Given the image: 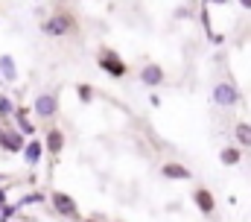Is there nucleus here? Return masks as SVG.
<instances>
[{
  "label": "nucleus",
  "mask_w": 251,
  "mask_h": 222,
  "mask_svg": "<svg viewBox=\"0 0 251 222\" xmlns=\"http://www.w3.org/2000/svg\"><path fill=\"white\" fill-rule=\"evenodd\" d=\"M173 15H176V21H190V18H193V9H187V6H178Z\"/></svg>",
  "instance_id": "20"
},
{
  "label": "nucleus",
  "mask_w": 251,
  "mask_h": 222,
  "mask_svg": "<svg viewBox=\"0 0 251 222\" xmlns=\"http://www.w3.org/2000/svg\"><path fill=\"white\" fill-rule=\"evenodd\" d=\"M158 172L167 181H193V169L187 164H181V161H164Z\"/></svg>",
  "instance_id": "10"
},
{
  "label": "nucleus",
  "mask_w": 251,
  "mask_h": 222,
  "mask_svg": "<svg viewBox=\"0 0 251 222\" xmlns=\"http://www.w3.org/2000/svg\"><path fill=\"white\" fill-rule=\"evenodd\" d=\"M111 222H123V220H111Z\"/></svg>",
  "instance_id": "26"
},
{
  "label": "nucleus",
  "mask_w": 251,
  "mask_h": 222,
  "mask_svg": "<svg viewBox=\"0 0 251 222\" xmlns=\"http://www.w3.org/2000/svg\"><path fill=\"white\" fill-rule=\"evenodd\" d=\"M240 6H243V9H249V12H251V0H240Z\"/></svg>",
  "instance_id": "22"
},
{
  "label": "nucleus",
  "mask_w": 251,
  "mask_h": 222,
  "mask_svg": "<svg viewBox=\"0 0 251 222\" xmlns=\"http://www.w3.org/2000/svg\"><path fill=\"white\" fill-rule=\"evenodd\" d=\"M47 202V193H41V190H29V193H24L15 205L18 208H32V205H44Z\"/></svg>",
  "instance_id": "15"
},
{
  "label": "nucleus",
  "mask_w": 251,
  "mask_h": 222,
  "mask_svg": "<svg viewBox=\"0 0 251 222\" xmlns=\"http://www.w3.org/2000/svg\"><path fill=\"white\" fill-rule=\"evenodd\" d=\"M210 100H213V106H219V109H237L243 97H240V88H237L234 79H219V82L210 88Z\"/></svg>",
  "instance_id": "5"
},
{
  "label": "nucleus",
  "mask_w": 251,
  "mask_h": 222,
  "mask_svg": "<svg viewBox=\"0 0 251 222\" xmlns=\"http://www.w3.org/2000/svg\"><path fill=\"white\" fill-rule=\"evenodd\" d=\"M137 79L143 88H161L167 82V70L158 64V61H146L140 70H137Z\"/></svg>",
  "instance_id": "7"
},
{
  "label": "nucleus",
  "mask_w": 251,
  "mask_h": 222,
  "mask_svg": "<svg viewBox=\"0 0 251 222\" xmlns=\"http://www.w3.org/2000/svg\"><path fill=\"white\" fill-rule=\"evenodd\" d=\"M76 97H79V103H82V106H91V103L97 100V91H94V85L79 82V85H76Z\"/></svg>",
  "instance_id": "17"
},
{
  "label": "nucleus",
  "mask_w": 251,
  "mask_h": 222,
  "mask_svg": "<svg viewBox=\"0 0 251 222\" xmlns=\"http://www.w3.org/2000/svg\"><path fill=\"white\" fill-rule=\"evenodd\" d=\"M204 3H228V0H204Z\"/></svg>",
  "instance_id": "25"
},
{
  "label": "nucleus",
  "mask_w": 251,
  "mask_h": 222,
  "mask_svg": "<svg viewBox=\"0 0 251 222\" xmlns=\"http://www.w3.org/2000/svg\"><path fill=\"white\" fill-rule=\"evenodd\" d=\"M15 109H18V103H15L9 94H0V120H3V123H12Z\"/></svg>",
  "instance_id": "16"
},
{
  "label": "nucleus",
  "mask_w": 251,
  "mask_h": 222,
  "mask_svg": "<svg viewBox=\"0 0 251 222\" xmlns=\"http://www.w3.org/2000/svg\"><path fill=\"white\" fill-rule=\"evenodd\" d=\"M6 202H9V187H6V184H0V208H3Z\"/></svg>",
  "instance_id": "21"
},
{
  "label": "nucleus",
  "mask_w": 251,
  "mask_h": 222,
  "mask_svg": "<svg viewBox=\"0 0 251 222\" xmlns=\"http://www.w3.org/2000/svg\"><path fill=\"white\" fill-rule=\"evenodd\" d=\"M193 205H196V211H199L201 217H213V214H216V196H213V190H207V187H193Z\"/></svg>",
  "instance_id": "9"
},
{
  "label": "nucleus",
  "mask_w": 251,
  "mask_h": 222,
  "mask_svg": "<svg viewBox=\"0 0 251 222\" xmlns=\"http://www.w3.org/2000/svg\"><path fill=\"white\" fill-rule=\"evenodd\" d=\"M18 211H21V208H18L15 202H6V205L0 208V222H12L18 217Z\"/></svg>",
  "instance_id": "18"
},
{
  "label": "nucleus",
  "mask_w": 251,
  "mask_h": 222,
  "mask_svg": "<svg viewBox=\"0 0 251 222\" xmlns=\"http://www.w3.org/2000/svg\"><path fill=\"white\" fill-rule=\"evenodd\" d=\"M21 158H24L26 166H38L41 158H44V140L41 138H26V143L21 149Z\"/></svg>",
  "instance_id": "11"
},
{
  "label": "nucleus",
  "mask_w": 251,
  "mask_h": 222,
  "mask_svg": "<svg viewBox=\"0 0 251 222\" xmlns=\"http://www.w3.org/2000/svg\"><path fill=\"white\" fill-rule=\"evenodd\" d=\"M0 129H3V120H0Z\"/></svg>",
  "instance_id": "27"
},
{
  "label": "nucleus",
  "mask_w": 251,
  "mask_h": 222,
  "mask_svg": "<svg viewBox=\"0 0 251 222\" xmlns=\"http://www.w3.org/2000/svg\"><path fill=\"white\" fill-rule=\"evenodd\" d=\"M47 202H50V208L62 217V220H70V222H82V214H79V202L70 196V193H64V190H50L47 193Z\"/></svg>",
  "instance_id": "4"
},
{
  "label": "nucleus",
  "mask_w": 251,
  "mask_h": 222,
  "mask_svg": "<svg viewBox=\"0 0 251 222\" xmlns=\"http://www.w3.org/2000/svg\"><path fill=\"white\" fill-rule=\"evenodd\" d=\"M0 76L6 85H15L18 82V61L12 53H0Z\"/></svg>",
  "instance_id": "12"
},
{
  "label": "nucleus",
  "mask_w": 251,
  "mask_h": 222,
  "mask_svg": "<svg viewBox=\"0 0 251 222\" xmlns=\"http://www.w3.org/2000/svg\"><path fill=\"white\" fill-rule=\"evenodd\" d=\"M219 161L225 166H237L243 161V149H240L237 143H234V146H222V149H219Z\"/></svg>",
  "instance_id": "14"
},
{
  "label": "nucleus",
  "mask_w": 251,
  "mask_h": 222,
  "mask_svg": "<svg viewBox=\"0 0 251 222\" xmlns=\"http://www.w3.org/2000/svg\"><path fill=\"white\" fill-rule=\"evenodd\" d=\"M12 222H15V220H12Z\"/></svg>",
  "instance_id": "28"
},
{
  "label": "nucleus",
  "mask_w": 251,
  "mask_h": 222,
  "mask_svg": "<svg viewBox=\"0 0 251 222\" xmlns=\"http://www.w3.org/2000/svg\"><path fill=\"white\" fill-rule=\"evenodd\" d=\"M82 222H102L100 217H88V220H82Z\"/></svg>",
  "instance_id": "23"
},
{
  "label": "nucleus",
  "mask_w": 251,
  "mask_h": 222,
  "mask_svg": "<svg viewBox=\"0 0 251 222\" xmlns=\"http://www.w3.org/2000/svg\"><path fill=\"white\" fill-rule=\"evenodd\" d=\"M41 140H44V152H47L50 158H59L64 152V146H67V135H64L59 126H53V123L44 129V138H41Z\"/></svg>",
  "instance_id": "6"
},
{
  "label": "nucleus",
  "mask_w": 251,
  "mask_h": 222,
  "mask_svg": "<svg viewBox=\"0 0 251 222\" xmlns=\"http://www.w3.org/2000/svg\"><path fill=\"white\" fill-rule=\"evenodd\" d=\"M97 67L105 73V76H111V79H126L128 73H131V67L126 64V58L114 47H108V44H100L97 47Z\"/></svg>",
  "instance_id": "2"
},
{
  "label": "nucleus",
  "mask_w": 251,
  "mask_h": 222,
  "mask_svg": "<svg viewBox=\"0 0 251 222\" xmlns=\"http://www.w3.org/2000/svg\"><path fill=\"white\" fill-rule=\"evenodd\" d=\"M234 140L240 149H251V123H246V120L234 123Z\"/></svg>",
  "instance_id": "13"
},
{
  "label": "nucleus",
  "mask_w": 251,
  "mask_h": 222,
  "mask_svg": "<svg viewBox=\"0 0 251 222\" xmlns=\"http://www.w3.org/2000/svg\"><path fill=\"white\" fill-rule=\"evenodd\" d=\"M3 181H9V175H6V172H0V184H3Z\"/></svg>",
  "instance_id": "24"
},
{
  "label": "nucleus",
  "mask_w": 251,
  "mask_h": 222,
  "mask_svg": "<svg viewBox=\"0 0 251 222\" xmlns=\"http://www.w3.org/2000/svg\"><path fill=\"white\" fill-rule=\"evenodd\" d=\"M29 114H32V109H26V106H18L15 114H12V126H15L24 138H35V135H38V126H35V120H32Z\"/></svg>",
  "instance_id": "8"
},
{
  "label": "nucleus",
  "mask_w": 251,
  "mask_h": 222,
  "mask_svg": "<svg viewBox=\"0 0 251 222\" xmlns=\"http://www.w3.org/2000/svg\"><path fill=\"white\" fill-rule=\"evenodd\" d=\"M59 91H41V94H35V100H32V114L44 123V126H50V123H56V117H59Z\"/></svg>",
  "instance_id": "3"
},
{
  "label": "nucleus",
  "mask_w": 251,
  "mask_h": 222,
  "mask_svg": "<svg viewBox=\"0 0 251 222\" xmlns=\"http://www.w3.org/2000/svg\"><path fill=\"white\" fill-rule=\"evenodd\" d=\"M41 32H44L47 38H76V35L82 32V27H79L76 12H70V9H56V12H50V15L41 21Z\"/></svg>",
  "instance_id": "1"
},
{
  "label": "nucleus",
  "mask_w": 251,
  "mask_h": 222,
  "mask_svg": "<svg viewBox=\"0 0 251 222\" xmlns=\"http://www.w3.org/2000/svg\"><path fill=\"white\" fill-rule=\"evenodd\" d=\"M199 18H201V27H204V32L213 38V29H210V15H207V3L201 6V12H199Z\"/></svg>",
  "instance_id": "19"
}]
</instances>
